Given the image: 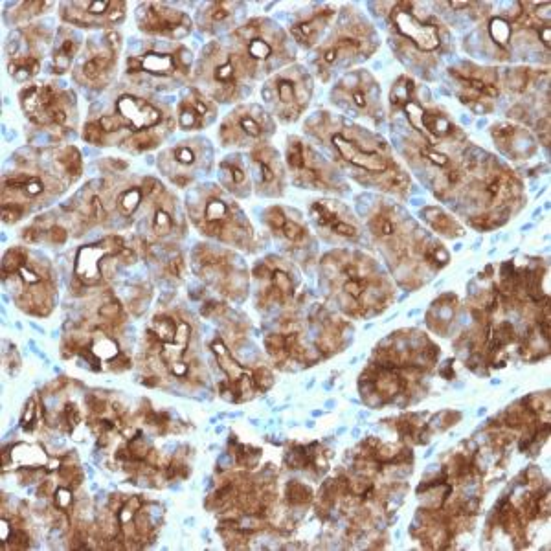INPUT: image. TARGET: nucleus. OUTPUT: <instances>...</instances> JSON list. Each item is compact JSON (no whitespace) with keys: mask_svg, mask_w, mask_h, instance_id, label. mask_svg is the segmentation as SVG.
<instances>
[{"mask_svg":"<svg viewBox=\"0 0 551 551\" xmlns=\"http://www.w3.org/2000/svg\"><path fill=\"white\" fill-rule=\"evenodd\" d=\"M419 155L427 158L430 164H434L438 168H447L450 164V158L445 153H439L438 149L428 142H425V146L419 147Z\"/></svg>","mask_w":551,"mask_h":551,"instance_id":"obj_33","label":"nucleus"},{"mask_svg":"<svg viewBox=\"0 0 551 551\" xmlns=\"http://www.w3.org/2000/svg\"><path fill=\"white\" fill-rule=\"evenodd\" d=\"M56 8L54 2H48V0H28V2H13L12 8L4 12V23L8 26H13L15 30L17 28H23L28 24H34L32 21L45 15L48 10Z\"/></svg>","mask_w":551,"mask_h":551,"instance_id":"obj_23","label":"nucleus"},{"mask_svg":"<svg viewBox=\"0 0 551 551\" xmlns=\"http://www.w3.org/2000/svg\"><path fill=\"white\" fill-rule=\"evenodd\" d=\"M70 506H72V493H70L68 489H65V487H61V489H57L56 491L57 509H59V511H68V509H70Z\"/></svg>","mask_w":551,"mask_h":551,"instance_id":"obj_38","label":"nucleus"},{"mask_svg":"<svg viewBox=\"0 0 551 551\" xmlns=\"http://www.w3.org/2000/svg\"><path fill=\"white\" fill-rule=\"evenodd\" d=\"M221 171H223V177H228V179H230V184H232V186H236V188H245V186H247V171L243 169V166H239L237 162H225V164L221 166Z\"/></svg>","mask_w":551,"mask_h":551,"instance_id":"obj_29","label":"nucleus"},{"mask_svg":"<svg viewBox=\"0 0 551 551\" xmlns=\"http://www.w3.org/2000/svg\"><path fill=\"white\" fill-rule=\"evenodd\" d=\"M287 495H289V502H291V504L300 506V504L309 502L311 491H309V487H305L304 484L293 482V484L289 485V489H287Z\"/></svg>","mask_w":551,"mask_h":551,"instance_id":"obj_34","label":"nucleus"},{"mask_svg":"<svg viewBox=\"0 0 551 551\" xmlns=\"http://www.w3.org/2000/svg\"><path fill=\"white\" fill-rule=\"evenodd\" d=\"M168 272L171 276H175V278H182V274H184V261H182V258L171 259L168 265Z\"/></svg>","mask_w":551,"mask_h":551,"instance_id":"obj_40","label":"nucleus"},{"mask_svg":"<svg viewBox=\"0 0 551 551\" xmlns=\"http://www.w3.org/2000/svg\"><path fill=\"white\" fill-rule=\"evenodd\" d=\"M340 124H342V129L331 133V146L337 151L338 157L342 158L344 162H348L349 166L362 169L370 175H384L388 190L405 188V175H403V171L395 169L392 158L384 153L386 146L377 147V149L364 147L355 136H351V131L349 133L346 131V125L342 120H340Z\"/></svg>","mask_w":551,"mask_h":551,"instance_id":"obj_12","label":"nucleus"},{"mask_svg":"<svg viewBox=\"0 0 551 551\" xmlns=\"http://www.w3.org/2000/svg\"><path fill=\"white\" fill-rule=\"evenodd\" d=\"M197 225L206 236L221 239L234 245H248L252 239V230L243 219L236 204H230L219 193L210 195L203 206V212L195 217Z\"/></svg>","mask_w":551,"mask_h":551,"instance_id":"obj_15","label":"nucleus"},{"mask_svg":"<svg viewBox=\"0 0 551 551\" xmlns=\"http://www.w3.org/2000/svg\"><path fill=\"white\" fill-rule=\"evenodd\" d=\"M153 232L155 236L166 237L173 232V217L169 212H166L164 208H157L155 215H153Z\"/></svg>","mask_w":551,"mask_h":551,"instance_id":"obj_30","label":"nucleus"},{"mask_svg":"<svg viewBox=\"0 0 551 551\" xmlns=\"http://www.w3.org/2000/svg\"><path fill=\"white\" fill-rule=\"evenodd\" d=\"M45 236L48 237V241H50L52 245H65L68 239V230L56 223V225L52 226V228L46 232Z\"/></svg>","mask_w":551,"mask_h":551,"instance_id":"obj_37","label":"nucleus"},{"mask_svg":"<svg viewBox=\"0 0 551 551\" xmlns=\"http://www.w3.org/2000/svg\"><path fill=\"white\" fill-rule=\"evenodd\" d=\"M531 85V68H509L506 74V87L511 92L522 94Z\"/></svg>","mask_w":551,"mask_h":551,"instance_id":"obj_28","label":"nucleus"},{"mask_svg":"<svg viewBox=\"0 0 551 551\" xmlns=\"http://www.w3.org/2000/svg\"><path fill=\"white\" fill-rule=\"evenodd\" d=\"M217 118V103L195 87H188L177 105V122L182 131H201Z\"/></svg>","mask_w":551,"mask_h":551,"instance_id":"obj_18","label":"nucleus"},{"mask_svg":"<svg viewBox=\"0 0 551 551\" xmlns=\"http://www.w3.org/2000/svg\"><path fill=\"white\" fill-rule=\"evenodd\" d=\"M12 278L15 304L32 316H48L56 305V283L50 265H34L28 250L10 248L2 259V280Z\"/></svg>","mask_w":551,"mask_h":551,"instance_id":"obj_7","label":"nucleus"},{"mask_svg":"<svg viewBox=\"0 0 551 551\" xmlns=\"http://www.w3.org/2000/svg\"><path fill=\"white\" fill-rule=\"evenodd\" d=\"M315 79L304 65H289L272 74L261 87V98L285 124H294L313 100Z\"/></svg>","mask_w":551,"mask_h":551,"instance_id":"obj_10","label":"nucleus"},{"mask_svg":"<svg viewBox=\"0 0 551 551\" xmlns=\"http://www.w3.org/2000/svg\"><path fill=\"white\" fill-rule=\"evenodd\" d=\"M83 50V39L76 28L63 24L56 32L54 46H52V65L50 72L54 76H65L72 72Z\"/></svg>","mask_w":551,"mask_h":551,"instance_id":"obj_21","label":"nucleus"},{"mask_svg":"<svg viewBox=\"0 0 551 551\" xmlns=\"http://www.w3.org/2000/svg\"><path fill=\"white\" fill-rule=\"evenodd\" d=\"M337 15V8L320 6L307 17H300L298 21H294L289 28V35L296 45L302 46L304 50H313L322 43L327 30L335 23Z\"/></svg>","mask_w":551,"mask_h":551,"instance_id":"obj_19","label":"nucleus"},{"mask_svg":"<svg viewBox=\"0 0 551 551\" xmlns=\"http://www.w3.org/2000/svg\"><path fill=\"white\" fill-rule=\"evenodd\" d=\"M136 24L142 34L151 39L180 43L192 34L190 15L166 2H142L136 8Z\"/></svg>","mask_w":551,"mask_h":551,"instance_id":"obj_17","label":"nucleus"},{"mask_svg":"<svg viewBox=\"0 0 551 551\" xmlns=\"http://www.w3.org/2000/svg\"><path fill=\"white\" fill-rule=\"evenodd\" d=\"M278 232H282L283 237L287 241H291V243H304L305 237H307V230H305L304 226L296 223L293 219H289V217H287V221L283 223L282 228Z\"/></svg>","mask_w":551,"mask_h":551,"instance_id":"obj_32","label":"nucleus"},{"mask_svg":"<svg viewBox=\"0 0 551 551\" xmlns=\"http://www.w3.org/2000/svg\"><path fill=\"white\" fill-rule=\"evenodd\" d=\"M193 142H180L179 146L169 149L168 155L171 162L180 168H193L197 164V151L192 146Z\"/></svg>","mask_w":551,"mask_h":551,"instance_id":"obj_27","label":"nucleus"},{"mask_svg":"<svg viewBox=\"0 0 551 551\" xmlns=\"http://www.w3.org/2000/svg\"><path fill=\"white\" fill-rule=\"evenodd\" d=\"M177 327H179V320L175 316L171 315H157L151 322V329L147 331L149 337L155 338L157 342H173L175 335H177Z\"/></svg>","mask_w":551,"mask_h":551,"instance_id":"obj_25","label":"nucleus"},{"mask_svg":"<svg viewBox=\"0 0 551 551\" xmlns=\"http://www.w3.org/2000/svg\"><path fill=\"white\" fill-rule=\"evenodd\" d=\"M144 197H146L144 186H131L116 197V208L124 217H131L140 208Z\"/></svg>","mask_w":551,"mask_h":551,"instance_id":"obj_26","label":"nucleus"},{"mask_svg":"<svg viewBox=\"0 0 551 551\" xmlns=\"http://www.w3.org/2000/svg\"><path fill=\"white\" fill-rule=\"evenodd\" d=\"M333 103L353 113L355 116H366L377 120L381 118V85L373 78L370 70H349L338 79L331 92Z\"/></svg>","mask_w":551,"mask_h":551,"instance_id":"obj_13","label":"nucleus"},{"mask_svg":"<svg viewBox=\"0 0 551 551\" xmlns=\"http://www.w3.org/2000/svg\"><path fill=\"white\" fill-rule=\"evenodd\" d=\"M122 35L118 30L90 35L70 76L81 89L102 94L113 87L122 54Z\"/></svg>","mask_w":551,"mask_h":551,"instance_id":"obj_9","label":"nucleus"},{"mask_svg":"<svg viewBox=\"0 0 551 551\" xmlns=\"http://www.w3.org/2000/svg\"><path fill=\"white\" fill-rule=\"evenodd\" d=\"M56 30L48 24H28L13 30L4 43L8 74L17 83H28L39 74L43 61L54 46Z\"/></svg>","mask_w":551,"mask_h":551,"instance_id":"obj_11","label":"nucleus"},{"mask_svg":"<svg viewBox=\"0 0 551 551\" xmlns=\"http://www.w3.org/2000/svg\"><path fill=\"white\" fill-rule=\"evenodd\" d=\"M390 46L405 67L423 74L436 65L450 43V32L419 2H383Z\"/></svg>","mask_w":551,"mask_h":551,"instance_id":"obj_2","label":"nucleus"},{"mask_svg":"<svg viewBox=\"0 0 551 551\" xmlns=\"http://www.w3.org/2000/svg\"><path fill=\"white\" fill-rule=\"evenodd\" d=\"M379 46L381 39L375 26L357 10L344 8L338 12L329 35L315 48L316 76L329 83L335 74H346L368 61Z\"/></svg>","mask_w":551,"mask_h":551,"instance_id":"obj_3","label":"nucleus"},{"mask_svg":"<svg viewBox=\"0 0 551 551\" xmlns=\"http://www.w3.org/2000/svg\"><path fill=\"white\" fill-rule=\"evenodd\" d=\"M513 26L515 23L511 19H507L504 15H496L485 24V34L498 50H506L513 37Z\"/></svg>","mask_w":551,"mask_h":551,"instance_id":"obj_24","label":"nucleus"},{"mask_svg":"<svg viewBox=\"0 0 551 551\" xmlns=\"http://www.w3.org/2000/svg\"><path fill=\"white\" fill-rule=\"evenodd\" d=\"M195 57L188 46L164 39H151L142 52L125 57L127 85L147 92H169L192 81Z\"/></svg>","mask_w":551,"mask_h":551,"instance_id":"obj_4","label":"nucleus"},{"mask_svg":"<svg viewBox=\"0 0 551 551\" xmlns=\"http://www.w3.org/2000/svg\"><path fill=\"white\" fill-rule=\"evenodd\" d=\"M118 241L120 236H109L96 245L79 248L74 263V285H79L81 289L98 287L103 282L100 261Z\"/></svg>","mask_w":551,"mask_h":551,"instance_id":"obj_20","label":"nucleus"},{"mask_svg":"<svg viewBox=\"0 0 551 551\" xmlns=\"http://www.w3.org/2000/svg\"><path fill=\"white\" fill-rule=\"evenodd\" d=\"M228 41L256 83L289 67L296 59L291 35L269 17H254L237 26Z\"/></svg>","mask_w":551,"mask_h":551,"instance_id":"obj_5","label":"nucleus"},{"mask_svg":"<svg viewBox=\"0 0 551 551\" xmlns=\"http://www.w3.org/2000/svg\"><path fill=\"white\" fill-rule=\"evenodd\" d=\"M37 414H39V408H37V397L34 395L28 399V403L24 406L23 421H21L24 430H32L35 427Z\"/></svg>","mask_w":551,"mask_h":551,"instance_id":"obj_35","label":"nucleus"},{"mask_svg":"<svg viewBox=\"0 0 551 551\" xmlns=\"http://www.w3.org/2000/svg\"><path fill=\"white\" fill-rule=\"evenodd\" d=\"M63 419H65V423H67L70 430L79 427L81 421H83L81 412H79L78 406L74 405V403H67L65 405V408H63Z\"/></svg>","mask_w":551,"mask_h":551,"instance_id":"obj_36","label":"nucleus"},{"mask_svg":"<svg viewBox=\"0 0 551 551\" xmlns=\"http://www.w3.org/2000/svg\"><path fill=\"white\" fill-rule=\"evenodd\" d=\"M24 118L37 129L67 135L78 124V96L54 81L30 83L19 90Z\"/></svg>","mask_w":551,"mask_h":551,"instance_id":"obj_8","label":"nucleus"},{"mask_svg":"<svg viewBox=\"0 0 551 551\" xmlns=\"http://www.w3.org/2000/svg\"><path fill=\"white\" fill-rule=\"evenodd\" d=\"M109 100L107 105H102V114L90 116L83 125L81 136L90 146H109L113 136L127 133L122 147L142 153L157 147L175 127V118L169 114L168 105L155 102L157 98L147 90L124 83V89L118 90Z\"/></svg>","mask_w":551,"mask_h":551,"instance_id":"obj_1","label":"nucleus"},{"mask_svg":"<svg viewBox=\"0 0 551 551\" xmlns=\"http://www.w3.org/2000/svg\"><path fill=\"white\" fill-rule=\"evenodd\" d=\"M57 8L61 23L76 30L111 32L127 15V4L122 0H65Z\"/></svg>","mask_w":551,"mask_h":551,"instance_id":"obj_14","label":"nucleus"},{"mask_svg":"<svg viewBox=\"0 0 551 551\" xmlns=\"http://www.w3.org/2000/svg\"><path fill=\"white\" fill-rule=\"evenodd\" d=\"M254 85L256 79L250 76L228 39L208 43L195 61L192 87L201 90L215 103L241 102L252 92Z\"/></svg>","mask_w":551,"mask_h":551,"instance_id":"obj_6","label":"nucleus"},{"mask_svg":"<svg viewBox=\"0 0 551 551\" xmlns=\"http://www.w3.org/2000/svg\"><path fill=\"white\" fill-rule=\"evenodd\" d=\"M423 215H425V219H427L428 223L434 226L436 230H439V232H449L452 225H454L449 215L443 214L438 208H425Z\"/></svg>","mask_w":551,"mask_h":551,"instance_id":"obj_31","label":"nucleus"},{"mask_svg":"<svg viewBox=\"0 0 551 551\" xmlns=\"http://www.w3.org/2000/svg\"><path fill=\"white\" fill-rule=\"evenodd\" d=\"M537 35H539V41L542 43V46L546 48V52H550L551 24H542L539 30H537Z\"/></svg>","mask_w":551,"mask_h":551,"instance_id":"obj_39","label":"nucleus"},{"mask_svg":"<svg viewBox=\"0 0 551 551\" xmlns=\"http://www.w3.org/2000/svg\"><path fill=\"white\" fill-rule=\"evenodd\" d=\"M239 8H243L241 2H230V0L206 2L197 13V28L206 35L219 34L228 28L226 24L234 21Z\"/></svg>","mask_w":551,"mask_h":551,"instance_id":"obj_22","label":"nucleus"},{"mask_svg":"<svg viewBox=\"0 0 551 551\" xmlns=\"http://www.w3.org/2000/svg\"><path fill=\"white\" fill-rule=\"evenodd\" d=\"M272 116L258 103L237 105L221 124V142L225 146H247V142H263L274 133Z\"/></svg>","mask_w":551,"mask_h":551,"instance_id":"obj_16","label":"nucleus"}]
</instances>
